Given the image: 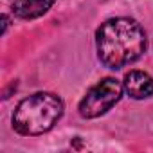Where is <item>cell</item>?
I'll return each instance as SVG.
<instances>
[{
	"label": "cell",
	"mask_w": 153,
	"mask_h": 153,
	"mask_svg": "<svg viewBox=\"0 0 153 153\" xmlns=\"http://www.w3.org/2000/svg\"><path fill=\"white\" fill-rule=\"evenodd\" d=\"M123 85L115 78H105L99 83H96L81 99L79 103V114L85 119H96L105 115L112 106L119 103L123 97Z\"/></svg>",
	"instance_id": "cell-3"
},
{
	"label": "cell",
	"mask_w": 153,
	"mask_h": 153,
	"mask_svg": "<svg viewBox=\"0 0 153 153\" xmlns=\"http://www.w3.org/2000/svg\"><path fill=\"white\" fill-rule=\"evenodd\" d=\"M96 47L99 61L108 68L119 70L144 54L146 34L133 18H110L97 29Z\"/></svg>",
	"instance_id": "cell-1"
},
{
	"label": "cell",
	"mask_w": 153,
	"mask_h": 153,
	"mask_svg": "<svg viewBox=\"0 0 153 153\" xmlns=\"http://www.w3.org/2000/svg\"><path fill=\"white\" fill-rule=\"evenodd\" d=\"M63 115V101L51 92H38L18 103L13 114V128L20 135H42Z\"/></svg>",
	"instance_id": "cell-2"
},
{
	"label": "cell",
	"mask_w": 153,
	"mask_h": 153,
	"mask_svg": "<svg viewBox=\"0 0 153 153\" xmlns=\"http://www.w3.org/2000/svg\"><path fill=\"white\" fill-rule=\"evenodd\" d=\"M123 87L133 99H146L153 96V78L142 70H130L124 76Z\"/></svg>",
	"instance_id": "cell-4"
},
{
	"label": "cell",
	"mask_w": 153,
	"mask_h": 153,
	"mask_svg": "<svg viewBox=\"0 0 153 153\" xmlns=\"http://www.w3.org/2000/svg\"><path fill=\"white\" fill-rule=\"evenodd\" d=\"M56 0H16L13 4V15L24 20H33L45 15Z\"/></svg>",
	"instance_id": "cell-5"
},
{
	"label": "cell",
	"mask_w": 153,
	"mask_h": 153,
	"mask_svg": "<svg viewBox=\"0 0 153 153\" xmlns=\"http://www.w3.org/2000/svg\"><path fill=\"white\" fill-rule=\"evenodd\" d=\"M7 27H9V18H7V15H4L2 16V33H6Z\"/></svg>",
	"instance_id": "cell-6"
}]
</instances>
